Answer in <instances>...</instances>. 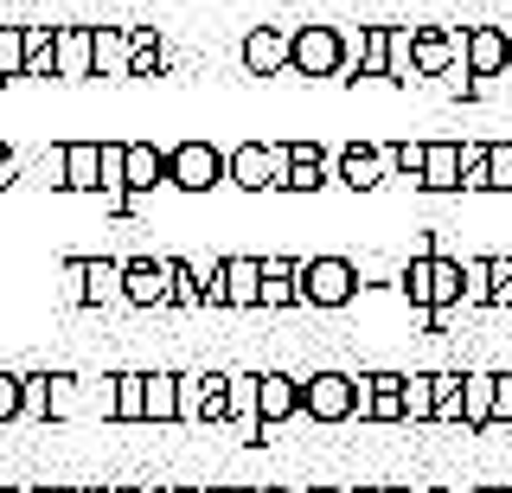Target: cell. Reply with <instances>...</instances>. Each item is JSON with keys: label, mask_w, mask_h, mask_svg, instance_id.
I'll use <instances>...</instances> for the list:
<instances>
[{"label": "cell", "mask_w": 512, "mask_h": 493, "mask_svg": "<svg viewBox=\"0 0 512 493\" xmlns=\"http://www.w3.org/2000/svg\"><path fill=\"white\" fill-rule=\"evenodd\" d=\"M148 423H180V372H148Z\"/></svg>", "instance_id": "29"}, {"label": "cell", "mask_w": 512, "mask_h": 493, "mask_svg": "<svg viewBox=\"0 0 512 493\" xmlns=\"http://www.w3.org/2000/svg\"><path fill=\"white\" fill-rule=\"evenodd\" d=\"M20 180H26V154L20 148H0V193H13Z\"/></svg>", "instance_id": "43"}, {"label": "cell", "mask_w": 512, "mask_h": 493, "mask_svg": "<svg viewBox=\"0 0 512 493\" xmlns=\"http://www.w3.org/2000/svg\"><path fill=\"white\" fill-rule=\"evenodd\" d=\"M288 39H295V26H250L244 33V71L250 77H288Z\"/></svg>", "instance_id": "12"}, {"label": "cell", "mask_w": 512, "mask_h": 493, "mask_svg": "<svg viewBox=\"0 0 512 493\" xmlns=\"http://www.w3.org/2000/svg\"><path fill=\"white\" fill-rule=\"evenodd\" d=\"M0 84H26V26L0 20Z\"/></svg>", "instance_id": "33"}, {"label": "cell", "mask_w": 512, "mask_h": 493, "mask_svg": "<svg viewBox=\"0 0 512 493\" xmlns=\"http://www.w3.org/2000/svg\"><path fill=\"white\" fill-rule=\"evenodd\" d=\"M122 308H173V257H122Z\"/></svg>", "instance_id": "8"}, {"label": "cell", "mask_w": 512, "mask_h": 493, "mask_svg": "<svg viewBox=\"0 0 512 493\" xmlns=\"http://www.w3.org/2000/svg\"><path fill=\"white\" fill-rule=\"evenodd\" d=\"M493 423H512V372H500V397H493Z\"/></svg>", "instance_id": "45"}, {"label": "cell", "mask_w": 512, "mask_h": 493, "mask_svg": "<svg viewBox=\"0 0 512 493\" xmlns=\"http://www.w3.org/2000/svg\"><path fill=\"white\" fill-rule=\"evenodd\" d=\"M90 45H96V77L128 84V26H90Z\"/></svg>", "instance_id": "22"}, {"label": "cell", "mask_w": 512, "mask_h": 493, "mask_svg": "<svg viewBox=\"0 0 512 493\" xmlns=\"http://www.w3.org/2000/svg\"><path fill=\"white\" fill-rule=\"evenodd\" d=\"M506 493H512V487H506Z\"/></svg>", "instance_id": "57"}, {"label": "cell", "mask_w": 512, "mask_h": 493, "mask_svg": "<svg viewBox=\"0 0 512 493\" xmlns=\"http://www.w3.org/2000/svg\"><path fill=\"white\" fill-rule=\"evenodd\" d=\"M365 385H372V397H365V423H404V372H365Z\"/></svg>", "instance_id": "20"}, {"label": "cell", "mask_w": 512, "mask_h": 493, "mask_svg": "<svg viewBox=\"0 0 512 493\" xmlns=\"http://www.w3.org/2000/svg\"><path fill=\"white\" fill-rule=\"evenodd\" d=\"M167 186H173V193H186V199L218 193V186H224V148H212L205 135L173 141V148H167Z\"/></svg>", "instance_id": "4"}, {"label": "cell", "mask_w": 512, "mask_h": 493, "mask_svg": "<svg viewBox=\"0 0 512 493\" xmlns=\"http://www.w3.org/2000/svg\"><path fill=\"white\" fill-rule=\"evenodd\" d=\"M45 493H71V487H45Z\"/></svg>", "instance_id": "55"}, {"label": "cell", "mask_w": 512, "mask_h": 493, "mask_svg": "<svg viewBox=\"0 0 512 493\" xmlns=\"http://www.w3.org/2000/svg\"><path fill=\"white\" fill-rule=\"evenodd\" d=\"M436 378V423H461V372L448 365V372H429Z\"/></svg>", "instance_id": "39"}, {"label": "cell", "mask_w": 512, "mask_h": 493, "mask_svg": "<svg viewBox=\"0 0 512 493\" xmlns=\"http://www.w3.org/2000/svg\"><path fill=\"white\" fill-rule=\"evenodd\" d=\"M231 423L237 429H263L256 423V372H231Z\"/></svg>", "instance_id": "37"}, {"label": "cell", "mask_w": 512, "mask_h": 493, "mask_svg": "<svg viewBox=\"0 0 512 493\" xmlns=\"http://www.w3.org/2000/svg\"><path fill=\"white\" fill-rule=\"evenodd\" d=\"M122 301V257H84V308H116Z\"/></svg>", "instance_id": "23"}, {"label": "cell", "mask_w": 512, "mask_h": 493, "mask_svg": "<svg viewBox=\"0 0 512 493\" xmlns=\"http://www.w3.org/2000/svg\"><path fill=\"white\" fill-rule=\"evenodd\" d=\"M77 417H84V378L52 372V423H77Z\"/></svg>", "instance_id": "34"}, {"label": "cell", "mask_w": 512, "mask_h": 493, "mask_svg": "<svg viewBox=\"0 0 512 493\" xmlns=\"http://www.w3.org/2000/svg\"><path fill=\"white\" fill-rule=\"evenodd\" d=\"M71 493H96V487H71Z\"/></svg>", "instance_id": "56"}, {"label": "cell", "mask_w": 512, "mask_h": 493, "mask_svg": "<svg viewBox=\"0 0 512 493\" xmlns=\"http://www.w3.org/2000/svg\"><path fill=\"white\" fill-rule=\"evenodd\" d=\"M333 180H340L346 193H378V186L391 180V167H384V141H346V148L333 154Z\"/></svg>", "instance_id": "10"}, {"label": "cell", "mask_w": 512, "mask_h": 493, "mask_svg": "<svg viewBox=\"0 0 512 493\" xmlns=\"http://www.w3.org/2000/svg\"><path fill=\"white\" fill-rule=\"evenodd\" d=\"M480 493H506V487H480Z\"/></svg>", "instance_id": "53"}, {"label": "cell", "mask_w": 512, "mask_h": 493, "mask_svg": "<svg viewBox=\"0 0 512 493\" xmlns=\"http://www.w3.org/2000/svg\"><path fill=\"white\" fill-rule=\"evenodd\" d=\"M96 493H135V487H122V481H103V487H96Z\"/></svg>", "instance_id": "47"}, {"label": "cell", "mask_w": 512, "mask_h": 493, "mask_svg": "<svg viewBox=\"0 0 512 493\" xmlns=\"http://www.w3.org/2000/svg\"><path fill=\"white\" fill-rule=\"evenodd\" d=\"M301 417V378L295 372H256V423L282 429Z\"/></svg>", "instance_id": "11"}, {"label": "cell", "mask_w": 512, "mask_h": 493, "mask_svg": "<svg viewBox=\"0 0 512 493\" xmlns=\"http://www.w3.org/2000/svg\"><path fill=\"white\" fill-rule=\"evenodd\" d=\"M116 423H148V372H116Z\"/></svg>", "instance_id": "28"}, {"label": "cell", "mask_w": 512, "mask_h": 493, "mask_svg": "<svg viewBox=\"0 0 512 493\" xmlns=\"http://www.w3.org/2000/svg\"><path fill=\"white\" fill-rule=\"evenodd\" d=\"M58 301H64V308H84V257L58 263Z\"/></svg>", "instance_id": "40"}, {"label": "cell", "mask_w": 512, "mask_h": 493, "mask_svg": "<svg viewBox=\"0 0 512 493\" xmlns=\"http://www.w3.org/2000/svg\"><path fill=\"white\" fill-rule=\"evenodd\" d=\"M84 417L116 423V372H84Z\"/></svg>", "instance_id": "30"}, {"label": "cell", "mask_w": 512, "mask_h": 493, "mask_svg": "<svg viewBox=\"0 0 512 493\" xmlns=\"http://www.w3.org/2000/svg\"><path fill=\"white\" fill-rule=\"evenodd\" d=\"M423 193H461V141H423V173H416Z\"/></svg>", "instance_id": "16"}, {"label": "cell", "mask_w": 512, "mask_h": 493, "mask_svg": "<svg viewBox=\"0 0 512 493\" xmlns=\"http://www.w3.org/2000/svg\"><path fill=\"white\" fill-rule=\"evenodd\" d=\"M64 193L103 199V148L96 141H64Z\"/></svg>", "instance_id": "18"}, {"label": "cell", "mask_w": 512, "mask_h": 493, "mask_svg": "<svg viewBox=\"0 0 512 493\" xmlns=\"http://www.w3.org/2000/svg\"><path fill=\"white\" fill-rule=\"evenodd\" d=\"M250 493H282V487H276V481H256V487H250Z\"/></svg>", "instance_id": "48"}, {"label": "cell", "mask_w": 512, "mask_h": 493, "mask_svg": "<svg viewBox=\"0 0 512 493\" xmlns=\"http://www.w3.org/2000/svg\"><path fill=\"white\" fill-rule=\"evenodd\" d=\"M186 493H224V487H212V481H199V487H186Z\"/></svg>", "instance_id": "50"}, {"label": "cell", "mask_w": 512, "mask_h": 493, "mask_svg": "<svg viewBox=\"0 0 512 493\" xmlns=\"http://www.w3.org/2000/svg\"><path fill=\"white\" fill-rule=\"evenodd\" d=\"M461 193H493V167H487V141L461 148Z\"/></svg>", "instance_id": "35"}, {"label": "cell", "mask_w": 512, "mask_h": 493, "mask_svg": "<svg viewBox=\"0 0 512 493\" xmlns=\"http://www.w3.org/2000/svg\"><path fill=\"white\" fill-rule=\"evenodd\" d=\"M263 314L301 308V257H263V295H256Z\"/></svg>", "instance_id": "14"}, {"label": "cell", "mask_w": 512, "mask_h": 493, "mask_svg": "<svg viewBox=\"0 0 512 493\" xmlns=\"http://www.w3.org/2000/svg\"><path fill=\"white\" fill-rule=\"evenodd\" d=\"M301 493H365V487H301Z\"/></svg>", "instance_id": "46"}, {"label": "cell", "mask_w": 512, "mask_h": 493, "mask_svg": "<svg viewBox=\"0 0 512 493\" xmlns=\"http://www.w3.org/2000/svg\"><path fill=\"white\" fill-rule=\"evenodd\" d=\"M333 186V154L320 141H288V167H282V186L276 193H295V199H314Z\"/></svg>", "instance_id": "9"}, {"label": "cell", "mask_w": 512, "mask_h": 493, "mask_svg": "<svg viewBox=\"0 0 512 493\" xmlns=\"http://www.w3.org/2000/svg\"><path fill=\"white\" fill-rule=\"evenodd\" d=\"M365 493H404V487H365Z\"/></svg>", "instance_id": "52"}, {"label": "cell", "mask_w": 512, "mask_h": 493, "mask_svg": "<svg viewBox=\"0 0 512 493\" xmlns=\"http://www.w3.org/2000/svg\"><path fill=\"white\" fill-rule=\"evenodd\" d=\"M500 372H461V429H493Z\"/></svg>", "instance_id": "19"}, {"label": "cell", "mask_w": 512, "mask_h": 493, "mask_svg": "<svg viewBox=\"0 0 512 493\" xmlns=\"http://www.w3.org/2000/svg\"><path fill=\"white\" fill-rule=\"evenodd\" d=\"M359 33H346V26H295V39H288V77H308V84L352 77V65H359Z\"/></svg>", "instance_id": "1"}, {"label": "cell", "mask_w": 512, "mask_h": 493, "mask_svg": "<svg viewBox=\"0 0 512 493\" xmlns=\"http://www.w3.org/2000/svg\"><path fill=\"white\" fill-rule=\"evenodd\" d=\"M506 77H512V26H506Z\"/></svg>", "instance_id": "51"}, {"label": "cell", "mask_w": 512, "mask_h": 493, "mask_svg": "<svg viewBox=\"0 0 512 493\" xmlns=\"http://www.w3.org/2000/svg\"><path fill=\"white\" fill-rule=\"evenodd\" d=\"M122 186L128 193H160L167 186V148H154V141H128V154H122Z\"/></svg>", "instance_id": "15"}, {"label": "cell", "mask_w": 512, "mask_h": 493, "mask_svg": "<svg viewBox=\"0 0 512 493\" xmlns=\"http://www.w3.org/2000/svg\"><path fill=\"white\" fill-rule=\"evenodd\" d=\"M461 301L493 308V257H461Z\"/></svg>", "instance_id": "32"}, {"label": "cell", "mask_w": 512, "mask_h": 493, "mask_svg": "<svg viewBox=\"0 0 512 493\" xmlns=\"http://www.w3.org/2000/svg\"><path fill=\"white\" fill-rule=\"evenodd\" d=\"M404 423H436V378L404 372Z\"/></svg>", "instance_id": "31"}, {"label": "cell", "mask_w": 512, "mask_h": 493, "mask_svg": "<svg viewBox=\"0 0 512 493\" xmlns=\"http://www.w3.org/2000/svg\"><path fill=\"white\" fill-rule=\"evenodd\" d=\"M52 33H58V26H26V84H58Z\"/></svg>", "instance_id": "25"}, {"label": "cell", "mask_w": 512, "mask_h": 493, "mask_svg": "<svg viewBox=\"0 0 512 493\" xmlns=\"http://www.w3.org/2000/svg\"><path fill=\"white\" fill-rule=\"evenodd\" d=\"M288 167V141H237L224 148V186L237 193H276Z\"/></svg>", "instance_id": "6"}, {"label": "cell", "mask_w": 512, "mask_h": 493, "mask_svg": "<svg viewBox=\"0 0 512 493\" xmlns=\"http://www.w3.org/2000/svg\"><path fill=\"white\" fill-rule=\"evenodd\" d=\"M180 423H231V372H180Z\"/></svg>", "instance_id": "7"}, {"label": "cell", "mask_w": 512, "mask_h": 493, "mask_svg": "<svg viewBox=\"0 0 512 493\" xmlns=\"http://www.w3.org/2000/svg\"><path fill=\"white\" fill-rule=\"evenodd\" d=\"M384 167H391V180H410L423 173V141H384Z\"/></svg>", "instance_id": "38"}, {"label": "cell", "mask_w": 512, "mask_h": 493, "mask_svg": "<svg viewBox=\"0 0 512 493\" xmlns=\"http://www.w3.org/2000/svg\"><path fill=\"white\" fill-rule=\"evenodd\" d=\"M160 71H167V45H160L148 26L128 33V84H135V77H160Z\"/></svg>", "instance_id": "26"}, {"label": "cell", "mask_w": 512, "mask_h": 493, "mask_svg": "<svg viewBox=\"0 0 512 493\" xmlns=\"http://www.w3.org/2000/svg\"><path fill=\"white\" fill-rule=\"evenodd\" d=\"M493 308H512V257H493Z\"/></svg>", "instance_id": "44"}, {"label": "cell", "mask_w": 512, "mask_h": 493, "mask_svg": "<svg viewBox=\"0 0 512 493\" xmlns=\"http://www.w3.org/2000/svg\"><path fill=\"white\" fill-rule=\"evenodd\" d=\"M468 71L474 77H506V26H468Z\"/></svg>", "instance_id": "21"}, {"label": "cell", "mask_w": 512, "mask_h": 493, "mask_svg": "<svg viewBox=\"0 0 512 493\" xmlns=\"http://www.w3.org/2000/svg\"><path fill=\"white\" fill-rule=\"evenodd\" d=\"M52 65H58V84H90V77H96L90 26H58V33H52Z\"/></svg>", "instance_id": "13"}, {"label": "cell", "mask_w": 512, "mask_h": 493, "mask_svg": "<svg viewBox=\"0 0 512 493\" xmlns=\"http://www.w3.org/2000/svg\"><path fill=\"white\" fill-rule=\"evenodd\" d=\"M20 423V372L13 365H0V429Z\"/></svg>", "instance_id": "41"}, {"label": "cell", "mask_w": 512, "mask_h": 493, "mask_svg": "<svg viewBox=\"0 0 512 493\" xmlns=\"http://www.w3.org/2000/svg\"><path fill=\"white\" fill-rule=\"evenodd\" d=\"M20 423L52 429V372H20Z\"/></svg>", "instance_id": "24"}, {"label": "cell", "mask_w": 512, "mask_h": 493, "mask_svg": "<svg viewBox=\"0 0 512 493\" xmlns=\"http://www.w3.org/2000/svg\"><path fill=\"white\" fill-rule=\"evenodd\" d=\"M301 417L320 423V429H340V423H359V397H352V372L340 365H320V372L301 378Z\"/></svg>", "instance_id": "5"}, {"label": "cell", "mask_w": 512, "mask_h": 493, "mask_svg": "<svg viewBox=\"0 0 512 493\" xmlns=\"http://www.w3.org/2000/svg\"><path fill=\"white\" fill-rule=\"evenodd\" d=\"M391 71V26H365L359 33V65H352V77H384Z\"/></svg>", "instance_id": "27"}, {"label": "cell", "mask_w": 512, "mask_h": 493, "mask_svg": "<svg viewBox=\"0 0 512 493\" xmlns=\"http://www.w3.org/2000/svg\"><path fill=\"white\" fill-rule=\"evenodd\" d=\"M173 308H205V276L186 257H173Z\"/></svg>", "instance_id": "36"}, {"label": "cell", "mask_w": 512, "mask_h": 493, "mask_svg": "<svg viewBox=\"0 0 512 493\" xmlns=\"http://www.w3.org/2000/svg\"><path fill=\"white\" fill-rule=\"evenodd\" d=\"M224 493H250V487H224Z\"/></svg>", "instance_id": "54"}, {"label": "cell", "mask_w": 512, "mask_h": 493, "mask_svg": "<svg viewBox=\"0 0 512 493\" xmlns=\"http://www.w3.org/2000/svg\"><path fill=\"white\" fill-rule=\"evenodd\" d=\"M39 186H52V193H64V141H52V148L39 154V173H32Z\"/></svg>", "instance_id": "42"}, {"label": "cell", "mask_w": 512, "mask_h": 493, "mask_svg": "<svg viewBox=\"0 0 512 493\" xmlns=\"http://www.w3.org/2000/svg\"><path fill=\"white\" fill-rule=\"evenodd\" d=\"M365 289V269L340 257V250H327V257H301V308H320V314H340L352 308Z\"/></svg>", "instance_id": "3"}, {"label": "cell", "mask_w": 512, "mask_h": 493, "mask_svg": "<svg viewBox=\"0 0 512 493\" xmlns=\"http://www.w3.org/2000/svg\"><path fill=\"white\" fill-rule=\"evenodd\" d=\"M397 295H404L416 314L461 308V257H442V250H410L404 269H397Z\"/></svg>", "instance_id": "2"}, {"label": "cell", "mask_w": 512, "mask_h": 493, "mask_svg": "<svg viewBox=\"0 0 512 493\" xmlns=\"http://www.w3.org/2000/svg\"><path fill=\"white\" fill-rule=\"evenodd\" d=\"M448 493H480V487H474V481H455V487H448Z\"/></svg>", "instance_id": "49"}, {"label": "cell", "mask_w": 512, "mask_h": 493, "mask_svg": "<svg viewBox=\"0 0 512 493\" xmlns=\"http://www.w3.org/2000/svg\"><path fill=\"white\" fill-rule=\"evenodd\" d=\"M218 289H224V308H256V295H263V257H218Z\"/></svg>", "instance_id": "17"}]
</instances>
